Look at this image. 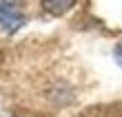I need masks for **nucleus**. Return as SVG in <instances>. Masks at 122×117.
<instances>
[{
  "label": "nucleus",
  "mask_w": 122,
  "mask_h": 117,
  "mask_svg": "<svg viewBox=\"0 0 122 117\" xmlns=\"http://www.w3.org/2000/svg\"><path fill=\"white\" fill-rule=\"evenodd\" d=\"M76 5V0H42V9H45L49 16H64L71 7Z\"/></svg>",
  "instance_id": "f03ea898"
},
{
  "label": "nucleus",
  "mask_w": 122,
  "mask_h": 117,
  "mask_svg": "<svg viewBox=\"0 0 122 117\" xmlns=\"http://www.w3.org/2000/svg\"><path fill=\"white\" fill-rule=\"evenodd\" d=\"M116 62L122 66V44H118V47H116Z\"/></svg>",
  "instance_id": "7ed1b4c3"
},
{
  "label": "nucleus",
  "mask_w": 122,
  "mask_h": 117,
  "mask_svg": "<svg viewBox=\"0 0 122 117\" xmlns=\"http://www.w3.org/2000/svg\"><path fill=\"white\" fill-rule=\"evenodd\" d=\"M22 24H25V16L16 7L0 2V27H2L7 33H16Z\"/></svg>",
  "instance_id": "f257e3e1"
},
{
  "label": "nucleus",
  "mask_w": 122,
  "mask_h": 117,
  "mask_svg": "<svg viewBox=\"0 0 122 117\" xmlns=\"http://www.w3.org/2000/svg\"><path fill=\"white\" fill-rule=\"evenodd\" d=\"M2 5H11V7H16V2H20V0H0Z\"/></svg>",
  "instance_id": "20e7f679"
}]
</instances>
